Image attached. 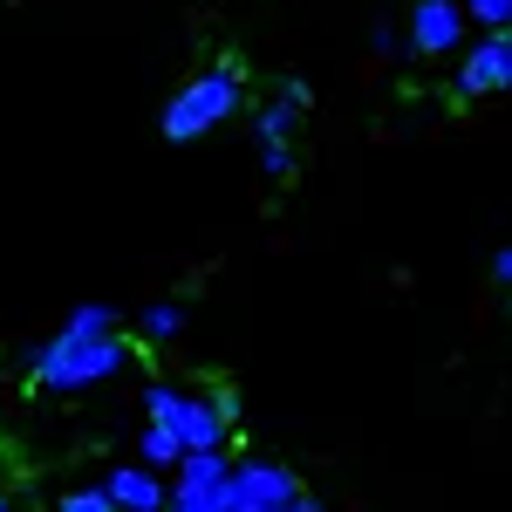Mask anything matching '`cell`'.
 Listing matches in <instances>:
<instances>
[{
	"instance_id": "7",
	"label": "cell",
	"mask_w": 512,
	"mask_h": 512,
	"mask_svg": "<svg viewBox=\"0 0 512 512\" xmlns=\"http://www.w3.org/2000/svg\"><path fill=\"white\" fill-rule=\"evenodd\" d=\"M103 492L117 499V512H171V478L151 472V465H110L103 472Z\"/></svg>"
},
{
	"instance_id": "20",
	"label": "cell",
	"mask_w": 512,
	"mask_h": 512,
	"mask_svg": "<svg viewBox=\"0 0 512 512\" xmlns=\"http://www.w3.org/2000/svg\"><path fill=\"white\" fill-rule=\"evenodd\" d=\"M492 280H499V287H512V239L492 253Z\"/></svg>"
},
{
	"instance_id": "4",
	"label": "cell",
	"mask_w": 512,
	"mask_h": 512,
	"mask_svg": "<svg viewBox=\"0 0 512 512\" xmlns=\"http://www.w3.org/2000/svg\"><path fill=\"white\" fill-rule=\"evenodd\" d=\"M294 499H301V478L287 472L280 458H233L226 512H287Z\"/></svg>"
},
{
	"instance_id": "8",
	"label": "cell",
	"mask_w": 512,
	"mask_h": 512,
	"mask_svg": "<svg viewBox=\"0 0 512 512\" xmlns=\"http://www.w3.org/2000/svg\"><path fill=\"white\" fill-rule=\"evenodd\" d=\"M164 431H178V444H185V458H198V451H226V417H219V403H212V390H185V410L164 424Z\"/></svg>"
},
{
	"instance_id": "9",
	"label": "cell",
	"mask_w": 512,
	"mask_h": 512,
	"mask_svg": "<svg viewBox=\"0 0 512 512\" xmlns=\"http://www.w3.org/2000/svg\"><path fill=\"white\" fill-rule=\"evenodd\" d=\"M246 130H253V144L260 151H274V144H294L301 137V103H287V96H267V103H253L246 110Z\"/></svg>"
},
{
	"instance_id": "11",
	"label": "cell",
	"mask_w": 512,
	"mask_h": 512,
	"mask_svg": "<svg viewBox=\"0 0 512 512\" xmlns=\"http://www.w3.org/2000/svg\"><path fill=\"white\" fill-rule=\"evenodd\" d=\"M137 465H151V472H178V465H185V444H178V431L144 424V437H137Z\"/></svg>"
},
{
	"instance_id": "1",
	"label": "cell",
	"mask_w": 512,
	"mask_h": 512,
	"mask_svg": "<svg viewBox=\"0 0 512 512\" xmlns=\"http://www.w3.org/2000/svg\"><path fill=\"white\" fill-rule=\"evenodd\" d=\"M21 369H28V383L48 396H82L96 390V383H110L130 369V342L110 335V342H69V335H48L35 349H21Z\"/></svg>"
},
{
	"instance_id": "22",
	"label": "cell",
	"mask_w": 512,
	"mask_h": 512,
	"mask_svg": "<svg viewBox=\"0 0 512 512\" xmlns=\"http://www.w3.org/2000/svg\"><path fill=\"white\" fill-rule=\"evenodd\" d=\"M0 512H14V506H7V499H0Z\"/></svg>"
},
{
	"instance_id": "3",
	"label": "cell",
	"mask_w": 512,
	"mask_h": 512,
	"mask_svg": "<svg viewBox=\"0 0 512 512\" xmlns=\"http://www.w3.org/2000/svg\"><path fill=\"white\" fill-rule=\"evenodd\" d=\"M403 35H410V55H424V62H458L472 48V14H465V0H417Z\"/></svg>"
},
{
	"instance_id": "12",
	"label": "cell",
	"mask_w": 512,
	"mask_h": 512,
	"mask_svg": "<svg viewBox=\"0 0 512 512\" xmlns=\"http://www.w3.org/2000/svg\"><path fill=\"white\" fill-rule=\"evenodd\" d=\"M137 335H144V342H178V335H185V301H151V308L137 315Z\"/></svg>"
},
{
	"instance_id": "6",
	"label": "cell",
	"mask_w": 512,
	"mask_h": 512,
	"mask_svg": "<svg viewBox=\"0 0 512 512\" xmlns=\"http://www.w3.org/2000/svg\"><path fill=\"white\" fill-rule=\"evenodd\" d=\"M226 478L233 458L226 451H198L171 472V512H226Z\"/></svg>"
},
{
	"instance_id": "17",
	"label": "cell",
	"mask_w": 512,
	"mask_h": 512,
	"mask_svg": "<svg viewBox=\"0 0 512 512\" xmlns=\"http://www.w3.org/2000/svg\"><path fill=\"white\" fill-rule=\"evenodd\" d=\"M369 48H376V55H396V48H410V35L390 28V21H376V28H369Z\"/></svg>"
},
{
	"instance_id": "14",
	"label": "cell",
	"mask_w": 512,
	"mask_h": 512,
	"mask_svg": "<svg viewBox=\"0 0 512 512\" xmlns=\"http://www.w3.org/2000/svg\"><path fill=\"white\" fill-rule=\"evenodd\" d=\"M478 35H512V0H465Z\"/></svg>"
},
{
	"instance_id": "5",
	"label": "cell",
	"mask_w": 512,
	"mask_h": 512,
	"mask_svg": "<svg viewBox=\"0 0 512 512\" xmlns=\"http://www.w3.org/2000/svg\"><path fill=\"white\" fill-rule=\"evenodd\" d=\"M451 89H458L465 103L506 96L512 89V35H472V48L451 62Z\"/></svg>"
},
{
	"instance_id": "2",
	"label": "cell",
	"mask_w": 512,
	"mask_h": 512,
	"mask_svg": "<svg viewBox=\"0 0 512 512\" xmlns=\"http://www.w3.org/2000/svg\"><path fill=\"white\" fill-rule=\"evenodd\" d=\"M246 110V82H239L233 62H212V69H198L171 103L158 110V130L164 144H198V137H212L226 117H239Z\"/></svg>"
},
{
	"instance_id": "19",
	"label": "cell",
	"mask_w": 512,
	"mask_h": 512,
	"mask_svg": "<svg viewBox=\"0 0 512 512\" xmlns=\"http://www.w3.org/2000/svg\"><path fill=\"white\" fill-rule=\"evenodd\" d=\"M280 96H287V103H301V110L315 103V89H308V82H301V76H287V82H280Z\"/></svg>"
},
{
	"instance_id": "15",
	"label": "cell",
	"mask_w": 512,
	"mask_h": 512,
	"mask_svg": "<svg viewBox=\"0 0 512 512\" xmlns=\"http://www.w3.org/2000/svg\"><path fill=\"white\" fill-rule=\"evenodd\" d=\"M55 512H117V499H110L103 478H96V485H69V492L55 499Z\"/></svg>"
},
{
	"instance_id": "18",
	"label": "cell",
	"mask_w": 512,
	"mask_h": 512,
	"mask_svg": "<svg viewBox=\"0 0 512 512\" xmlns=\"http://www.w3.org/2000/svg\"><path fill=\"white\" fill-rule=\"evenodd\" d=\"M212 403H219L226 431H239V417H246V403H239V390H226V383H219V390H212Z\"/></svg>"
},
{
	"instance_id": "21",
	"label": "cell",
	"mask_w": 512,
	"mask_h": 512,
	"mask_svg": "<svg viewBox=\"0 0 512 512\" xmlns=\"http://www.w3.org/2000/svg\"><path fill=\"white\" fill-rule=\"evenodd\" d=\"M287 512H328V506H321V499H308V492H301V499H294V506H287Z\"/></svg>"
},
{
	"instance_id": "13",
	"label": "cell",
	"mask_w": 512,
	"mask_h": 512,
	"mask_svg": "<svg viewBox=\"0 0 512 512\" xmlns=\"http://www.w3.org/2000/svg\"><path fill=\"white\" fill-rule=\"evenodd\" d=\"M178 410H185V390L164 383V376H151V383H144V424H171Z\"/></svg>"
},
{
	"instance_id": "16",
	"label": "cell",
	"mask_w": 512,
	"mask_h": 512,
	"mask_svg": "<svg viewBox=\"0 0 512 512\" xmlns=\"http://www.w3.org/2000/svg\"><path fill=\"white\" fill-rule=\"evenodd\" d=\"M260 171H267L274 185H287V178H294V144H274V151H260Z\"/></svg>"
},
{
	"instance_id": "10",
	"label": "cell",
	"mask_w": 512,
	"mask_h": 512,
	"mask_svg": "<svg viewBox=\"0 0 512 512\" xmlns=\"http://www.w3.org/2000/svg\"><path fill=\"white\" fill-rule=\"evenodd\" d=\"M62 335H69V342H110V335H117V308H110V301H76L69 321H62Z\"/></svg>"
}]
</instances>
